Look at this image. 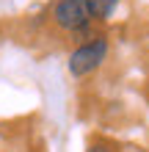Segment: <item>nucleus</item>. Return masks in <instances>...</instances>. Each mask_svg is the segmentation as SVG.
Segmentation results:
<instances>
[{
  "instance_id": "f03ea898",
  "label": "nucleus",
  "mask_w": 149,
  "mask_h": 152,
  "mask_svg": "<svg viewBox=\"0 0 149 152\" xmlns=\"http://www.w3.org/2000/svg\"><path fill=\"white\" fill-rule=\"evenodd\" d=\"M50 17L61 31L72 33L77 44L91 36V25L94 22L89 20V11H86L83 0H55L52 8H50Z\"/></svg>"
},
{
  "instance_id": "f257e3e1",
  "label": "nucleus",
  "mask_w": 149,
  "mask_h": 152,
  "mask_svg": "<svg viewBox=\"0 0 149 152\" xmlns=\"http://www.w3.org/2000/svg\"><path fill=\"white\" fill-rule=\"evenodd\" d=\"M108 53H110V42H108L105 33H94V36H89L86 42H80L72 53H69V61H66L69 75H75V77L94 75L105 61H108Z\"/></svg>"
},
{
  "instance_id": "7ed1b4c3",
  "label": "nucleus",
  "mask_w": 149,
  "mask_h": 152,
  "mask_svg": "<svg viewBox=\"0 0 149 152\" xmlns=\"http://www.w3.org/2000/svg\"><path fill=\"white\" fill-rule=\"evenodd\" d=\"M86 11H89V20L91 22H108L113 11H116L119 0H83Z\"/></svg>"
},
{
  "instance_id": "20e7f679",
  "label": "nucleus",
  "mask_w": 149,
  "mask_h": 152,
  "mask_svg": "<svg viewBox=\"0 0 149 152\" xmlns=\"http://www.w3.org/2000/svg\"><path fill=\"white\" fill-rule=\"evenodd\" d=\"M86 152H119L116 147H110V144H102V141H94V144L86 149Z\"/></svg>"
}]
</instances>
